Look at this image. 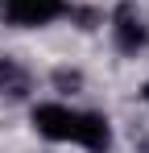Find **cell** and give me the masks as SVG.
Here are the masks:
<instances>
[{
    "mask_svg": "<svg viewBox=\"0 0 149 153\" xmlns=\"http://www.w3.org/2000/svg\"><path fill=\"white\" fill-rule=\"evenodd\" d=\"M0 95H8V100H25L29 95V71L17 58H0Z\"/></svg>",
    "mask_w": 149,
    "mask_h": 153,
    "instance_id": "4",
    "label": "cell"
},
{
    "mask_svg": "<svg viewBox=\"0 0 149 153\" xmlns=\"http://www.w3.org/2000/svg\"><path fill=\"white\" fill-rule=\"evenodd\" d=\"M141 95H145V103H149V83H145V91H141Z\"/></svg>",
    "mask_w": 149,
    "mask_h": 153,
    "instance_id": "5",
    "label": "cell"
},
{
    "mask_svg": "<svg viewBox=\"0 0 149 153\" xmlns=\"http://www.w3.org/2000/svg\"><path fill=\"white\" fill-rule=\"evenodd\" d=\"M0 17L17 29H42L66 17V0H0Z\"/></svg>",
    "mask_w": 149,
    "mask_h": 153,
    "instance_id": "2",
    "label": "cell"
},
{
    "mask_svg": "<svg viewBox=\"0 0 149 153\" xmlns=\"http://www.w3.org/2000/svg\"><path fill=\"white\" fill-rule=\"evenodd\" d=\"M112 42L128 58L149 50V21L141 17L137 4H116V13H112Z\"/></svg>",
    "mask_w": 149,
    "mask_h": 153,
    "instance_id": "3",
    "label": "cell"
},
{
    "mask_svg": "<svg viewBox=\"0 0 149 153\" xmlns=\"http://www.w3.org/2000/svg\"><path fill=\"white\" fill-rule=\"evenodd\" d=\"M33 132L54 145H79L87 153L112 149V124L104 112H83L71 103H37L33 108Z\"/></svg>",
    "mask_w": 149,
    "mask_h": 153,
    "instance_id": "1",
    "label": "cell"
}]
</instances>
